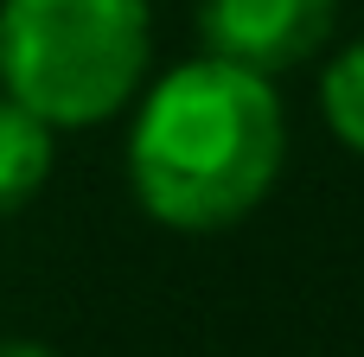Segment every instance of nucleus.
<instances>
[{"label": "nucleus", "instance_id": "obj_2", "mask_svg": "<svg viewBox=\"0 0 364 357\" xmlns=\"http://www.w3.org/2000/svg\"><path fill=\"white\" fill-rule=\"evenodd\" d=\"M147 0H0V89L51 128H96L147 83Z\"/></svg>", "mask_w": 364, "mask_h": 357}, {"label": "nucleus", "instance_id": "obj_5", "mask_svg": "<svg viewBox=\"0 0 364 357\" xmlns=\"http://www.w3.org/2000/svg\"><path fill=\"white\" fill-rule=\"evenodd\" d=\"M320 109H326V128L352 153H364V38L320 70Z\"/></svg>", "mask_w": 364, "mask_h": 357}, {"label": "nucleus", "instance_id": "obj_6", "mask_svg": "<svg viewBox=\"0 0 364 357\" xmlns=\"http://www.w3.org/2000/svg\"><path fill=\"white\" fill-rule=\"evenodd\" d=\"M0 357H51V351L32 345V339H0Z\"/></svg>", "mask_w": 364, "mask_h": 357}, {"label": "nucleus", "instance_id": "obj_1", "mask_svg": "<svg viewBox=\"0 0 364 357\" xmlns=\"http://www.w3.org/2000/svg\"><path fill=\"white\" fill-rule=\"evenodd\" d=\"M288 160V115L262 70L230 57H192L166 70L128 134V185L166 230L243 224Z\"/></svg>", "mask_w": 364, "mask_h": 357}, {"label": "nucleus", "instance_id": "obj_3", "mask_svg": "<svg viewBox=\"0 0 364 357\" xmlns=\"http://www.w3.org/2000/svg\"><path fill=\"white\" fill-rule=\"evenodd\" d=\"M339 0H205L198 32L211 57H230L243 70H294L333 38Z\"/></svg>", "mask_w": 364, "mask_h": 357}, {"label": "nucleus", "instance_id": "obj_4", "mask_svg": "<svg viewBox=\"0 0 364 357\" xmlns=\"http://www.w3.org/2000/svg\"><path fill=\"white\" fill-rule=\"evenodd\" d=\"M51 121H38L26 102H13L0 89V217L32 204L38 185L51 179Z\"/></svg>", "mask_w": 364, "mask_h": 357}]
</instances>
